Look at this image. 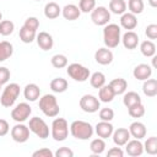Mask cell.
I'll use <instances>...</instances> for the list:
<instances>
[{
	"instance_id": "cell-27",
	"label": "cell",
	"mask_w": 157,
	"mask_h": 157,
	"mask_svg": "<svg viewBox=\"0 0 157 157\" xmlns=\"http://www.w3.org/2000/svg\"><path fill=\"white\" fill-rule=\"evenodd\" d=\"M49 86H50V90L53 92H55V93H63V92H65L67 90L69 83L63 77H55V78H53L50 81V85Z\"/></svg>"
},
{
	"instance_id": "cell-6",
	"label": "cell",
	"mask_w": 157,
	"mask_h": 157,
	"mask_svg": "<svg viewBox=\"0 0 157 157\" xmlns=\"http://www.w3.org/2000/svg\"><path fill=\"white\" fill-rule=\"evenodd\" d=\"M66 72H67V75H69L72 80L78 81V82H85V81H87V80L90 78V75H91L90 70H88L86 66H83V65H81V64H78V63H72V64L67 65Z\"/></svg>"
},
{
	"instance_id": "cell-3",
	"label": "cell",
	"mask_w": 157,
	"mask_h": 157,
	"mask_svg": "<svg viewBox=\"0 0 157 157\" xmlns=\"http://www.w3.org/2000/svg\"><path fill=\"white\" fill-rule=\"evenodd\" d=\"M39 109L45 117L54 118L59 114L60 108L56 101V97L54 94H44L43 97H39Z\"/></svg>"
},
{
	"instance_id": "cell-33",
	"label": "cell",
	"mask_w": 157,
	"mask_h": 157,
	"mask_svg": "<svg viewBox=\"0 0 157 157\" xmlns=\"http://www.w3.org/2000/svg\"><path fill=\"white\" fill-rule=\"evenodd\" d=\"M18 36H20V39H21L23 43H32V42L36 39L37 33H36V31L29 29V28L22 26V27L20 28V34H18Z\"/></svg>"
},
{
	"instance_id": "cell-38",
	"label": "cell",
	"mask_w": 157,
	"mask_h": 157,
	"mask_svg": "<svg viewBox=\"0 0 157 157\" xmlns=\"http://www.w3.org/2000/svg\"><path fill=\"white\" fill-rule=\"evenodd\" d=\"M144 151H146L148 155H156L157 153V137L156 136H151L145 141Z\"/></svg>"
},
{
	"instance_id": "cell-9",
	"label": "cell",
	"mask_w": 157,
	"mask_h": 157,
	"mask_svg": "<svg viewBox=\"0 0 157 157\" xmlns=\"http://www.w3.org/2000/svg\"><path fill=\"white\" fill-rule=\"evenodd\" d=\"M31 113H32L31 105L28 103H26V102H22V103H18L11 110V118L16 123H23V121H26L29 118Z\"/></svg>"
},
{
	"instance_id": "cell-14",
	"label": "cell",
	"mask_w": 157,
	"mask_h": 157,
	"mask_svg": "<svg viewBox=\"0 0 157 157\" xmlns=\"http://www.w3.org/2000/svg\"><path fill=\"white\" fill-rule=\"evenodd\" d=\"M94 59L99 65H109L113 61V53L109 48H99L94 53Z\"/></svg>"
},
{
	"instance_id": "cell-19",
	"label": "cell",
	"mask_w": 157,
	"mask_h": 157,
	"mask_svg": "<svg viewBox=\"0 0 157 157\" xmlns=\"http://www.w3.org/2000/svg\"><path fill=\"white\" fill-rule=\"evenodd\" d=\"M61 15L67 21H75V20H77L80 17L81 11H80V9H78L77 5H75V4H67V5H65L61 9Z\"/></svg>"
},
{
	"instance_id": "cell-35",
	"label": "cell",
	"mask_w": 157,
	"mask_h": 157,
	"mask_svg": "<svg viewBox=\"0 0 157 157\" xmlns=\"http://www.w3.org/2000/svg\"><path fill=\"white\" fill-rule=\"evenodd\" d=\"M126 7L129 9V12L134 13V15H139L144 11V0H128V5Z\"/></svg>"
},
{
	"instance_id": "cell-4",
	"label": "cell",
	"mask_w": 157,
	"mask_h": 157,
	"mask_svg": "<svg viewBox=\"0 0 157 157\" xmlns=\"http://www.w3.org/2000/svg\"><path fill=\"white\" fill-rule=\"evenodd\" d=\"M18 96H20V85H17L15 82L9 83V85L5 86V88L1 93L0 103L5 108H11L15 104Z\"/></svg>"
},
{
	"instance_id": "cell-34",
	"label": "cell",
	"mask_w": 157,
	"mask_h": 157,
	"mask_svg": "<svg viewBox=\"0 0 157 157\" xmlns=\"http://www.w3.org/2000/svg\"><path fill=\"white\" fill-rule=\"evenodd\" d=\"M90 150L92 153L94 155H101L104 152L105 150V142H104V139L102 137H97V139H93L90 144Z\"/></svg>"
},
{
	"instance_id": "cell-29",
	"label": "cell",
	"mask_w": 157,
	"mask_h": 157,
	"mask_svg": "<svg viewBox=\"0 0 157 157\" xmlns=\"http://www.w3.org/2000/svg\"><path fill=\"white\" fill-rule=\"evenodd\" d=\"M109 12L115 15H123L126 12V2L125 0H110L109 1Z\"/></svg>"
},
{
	"instance_id": "cell-40",
	"label": "cell",
	"mask_w": 157,
	"mask_h": 157,
	"mask_svg": "<svg viewBox=\"0 0 157 157\" xmlns=\"http://www.w3.org/2000/svg\"><path fill=\"white\" fill-rule=\"evenodd\" d=\"M96 7V0H80L78 2V9L81 12L88 13Z\"/></svg>"
},
{
	"instance_id": "cell-42",
	"label": "cell",
	"mask_w": 157,
	"mask_h": 157,
	"mask_svg": "<svg viewBox=\"0 0 157 157\" xmlns=\"http://www.w3.org/2000/svg\"><path fill=\"white\" fill-rule=\"evenodd\" d=\"M23 26L27 27V28H29V29H33V31L37 32V29H38V27H39V20H38L37 17H34V16H31V17L26 18Z\"/></svg>"
},
{
	"instance_id": "cell-46",
	"label": "cell",
	"mask_w": 157,
	"mask_h": 157,
	"mask_svg": "<svg viewBox=\"0 0 157 157\" xmlns=\"http://www.w3.org/2000/svg\"><path fill=\"white\" fill-rule=\"evenodd\" d=\"M54 156H56V157H74V151L69 147H60L56 150Z\"/></svg>"
},
{
	"instance_id": "cell-24",
	"label": "cell",
	"mask_w": 157,
	"mask_h": 157,
	"mask_svg": "<svg viewBox=\"0 0 157 157\" xmlns=\"http://www.w3.org/2000/svg\"><path fill=\"white\" fill-rule=\"evenodd\" d=\"M115 97L114 91L112 90V87L109 85H103L101 88H98V99L99 102L103 103H109L113 101V98Z\"/></svg>"
},
{
	"instance_id": "cell-51",
	"label": "cell",
	"mask_w": 157,
	"mask_h": 157,
	"mask_svg": "<svg viewBox=\"0 0 157 157\" xmlns=\"http://www.w3.org/2000/svg\"><path fill=\"white\" fill-rule=\"evenodd\" d=\"M1 20H2V13L0 12V22H1Z\"/></svg>"
},
{
	"instance_id": "cell-18",
	"label": "cell",
	"mask_w": 157,
	"mask_h": 157,
	"mask_svg": "<svg viewBox=\"0 0 157 157\" xmlns=\"http://www.w3.org/2000/svg\"><path fill=\"white\" fill-rule=\"evenodd\" d=\"M120 40H121L123 45H124L126 49L132 50V49H135V48L137 47V44H139V36H137V33H135L134 31H126V32L123 34V37L120 38Z\"/></svg>"
},
{
	"instance_id": "cell-17",
	"label": "cell",
	"mask_w": 157,
	"mask_h": 157,
	"mask_svg": "<svg viewBox=\"0 0 157 157\" xmlns=\"http://www.w3.org/2000/svg\"><path fill=\"white\" fill-rule=\"evenodd\" d=\"M36 40L42 50H50L54 45V39L48 32H39L36 36Z\"/></svg>"
},
{
	"instance_id": "cell-1",
	"label": "cell",
	"mask_w": 157,
	"mask_h": 157,
	"mask_svg": "<svg viewBox=\"0 0 157 157\" xmlns=\"http://www.w3.org/2000/svg\"><path fill=\"white\" fill-rule=\"evenodd\" d=\"M121 29L117 23H107L103 28V42L107 48H117L120 43Z\"/></svg>"
},
{
	"instance_id": "cell-47",
	"label": "cell",
	"mask_w": 157,
	"mask_h": 157,
	"mask_svg": "<svg viewBox=\"0 0 157 157\" xmlns=\"http://www.w3.org/2000/svg\"><path fill=\"white\" fill-rule=\"evenodd\" d=\"M107 156L108 157H123L124 156V152H123V150L119 146L118 147H112V148L108 150Z\"/></svg>"
},
{
	"instance_id": "cell-45",
	"label": "cell",
	"mask_w": 157,
	"mask_h": 157,
	"mask_svg": "<svg viewBox=\"0 0 157 157\" xmlns=\"http://www.w3.org/2000/svg\"><path fill=\"white\" fill-rule=\"evenodd\" d=\"M54 153L52 150L47 148V147H43V148H39L37 151H34L32 153V157H53Z\"/></svg>"
},
{
	"instance_id": "cell-28",
	"label": "cell",
	"mask_w": 157,
	"mask_h": 157,
	"mask_svg": "<svg viewBox=\"0 0 157 157\" xmlns=\"http://www.w3.org/2000/svg\"><path fill=\"white\" fill-rule=\"evenodd\" d=\"M141 97L137 92H134V91H129L126 93H124V97H123V103L126 108L134 105V104H137V103H141Z\"/></svg>"
},
{
	"instance_id": "cell-52",
	"label": "cell",
	"mask_w": 157,
	"mask_h": 157,
	"mask_svg": "<svg viewBox=\"0 0 157 157\" xmlns=\"http://www.w3.org/2000/svg\"><path fill=\"white\" fill-rule=\"evenodd\" d=\"M0 90H1V85H0Z\"/></svg>"
},
{
	"instance_id": "cell-23",
	"label": "cell",
	"mask_w": 157,
	"mask_h": 157,
	"mask_svg": "<svg viewBox=\"0 0 157 157\" xmlns=\"http://www.w3.org/2000/svg\"><path fill=\"white\" fill-rule=\"evenodd\" d=\"M61 13V9L60 6L54 2V1H50L48 4H45L44 6V16L49 20H55L59 17V15Z\"/></svg>"
},
{
	"instance_id": "cell-32",
	"label": "cell",
	"mask_w": 157,
	"mask_h": 157,
	"mask_svg": "<svg viewBox=\"0 0 157 157\" xmlns=\"http://www.w3.org/2000/svg\"><path fill=\"white\" fill-rule=\"evenodd\" d=\"M90 83L93 88H101L103 85H105V76L101 71H96L92 75H90Z\"/></svg>"
},
{
	"instance_id": "cell-13",
	"label": "cell",
	"mask_w": 157,
	"mask_h": 157,
	"mask_svg": "<svg viewBox=\"0 0 157 157\" xmlns=\"http://www.w3.org/2000/svg\"><path fill=\"white\" fill-rule=\"evenodd\" d=\"M113 130H114V126L112 125L110 121H104V120H101L99 123L96 124L94 126V131L97 134L98 137H102V139H108L112 136L113 134Z\"/></svg>"
},
{
	"instance_id": "cell-53",
	"label": "cell",
	"mask_w": 157,
	"mask_h": 157,
	"mask_svg": "<svg viewBox=\"0 0 157 157\" xmlns=\"http://www.w3.org/2000/svg\"><path fill=\"white\" fill-rule=\"evenodd\" d=\"M36 1H40V0H36Z\"/></svg>"
},
{
	"instance_id": "cell-25",
	"label": "cell",
	"mask_w": 157,
	"mask_h": 157,
	"mask_svg": "<svg viewBox=\"0 0 157 157\" xmlns=\"http://www.w3.org/2000/svg\"><path fill=\"white\" fill-rule=\"evenodd\" d=\"M109 86L112 87V90L114 91L115 96L117 94H123L125 93L126 88H128V82L125 78L123 77H117V78H113L110 82H109Z\"/></svg>"
},
{
	"instance_id": "cell-12",
	"label": "cell",
	"mask_w": 157,
	"mask_h": 157,
	"mask_svg": "<svg viewBox=\"0 0 157 157\" xmlns=\"http://www.w3.org/2000/svg\"><path fill=\"white\" fill-rule=\"evenodd\" d=\"M124 146H125L126 153L131 157H137L144 153V144L137 139L129 140Z\"/></svg>"
},
{
	"instance_id": "cell-10",
	"label": "cell",
	"mask_w": 157,
	"mask_h": 157,
	"mask_svg": "<svg viewBox=\"0 0 157 157\" xmlns=\"http://www.w3.org/2000/svg\"><path fill=\"white\" fill-rule=\"evenodd\" d=\"M80 108L86 113H96L101 108V102L93 94H83L80 98Z\"/></svg>"
},
{
	"instance_id": "cell-39",
	"label": "cell",
	"mask_w": 157,
	"mask_h": 157,
	"mask_svg": "<svg viewBox=\"0 0 157 157\" xmlns=\"http://www.w3.org/2000/svg\"><path fill=\"white\" fill-rule=\"evenodd\" d=\"M128 113H129V115L131 118H141V117H144V114H145V107H144L142 102L129 107L128 108Z\"/></svg>"
},
{
	"instance_id": "cell-50",
	"label": "cell",
	"mask_w": 157,
	"mask_h": 157,
	"mask_svg": "<svg viewBox=\"0 0 157 157\" xmlns=\"http://www.w3.org/2000/svg\"><path fill=\"white\" fill-rule=\"evenodd\" d=\"M148 4L152 7H157V0H148Z\"/></svg>"
},
{
	"instance_id": "cell-48",
	"label": "cell",
	"mask_w": 157,
	"mask_h": 157,
	"mask_svg": "<svg viewBox=\"0 0 157 157\" xmlns=\"http://www.w3.org/2000/svg\"><path fill=\"white\" fill-rule=\"evenodd\" d=\"M9 131H10L9 123H7L5 119H1V118H0V136H5Z\"/></svg>"
},
{
	"instance_id": "cell-41",
	"label": "cell",
	"mask_w": 157,
	"mask_h": 157,
	"mask_svg": "<svg viewBox=\"0 0 157 157\" xmlns=\"http://www.w3.org/2000/svg\"><path fill=\"white\" fill-rule=\"evenodd\" d=\"M114 118V110L112 108H102L99 110V119L104 121H112Z\"/></svg>"
},
{
	"instance_id": "cell-20",
	"label": "cell",
	"mask_w": 157,
	"mask_h": 157,
	"mask_svg": "<svg viewBox=\"0 0 157 157\" xmlns=\"http://www.w3.org/2000/svg\"><path fill=\"white\" fill-rule=\"evenodd\" d=\"M129 132H130V136H132L134 139H137V140H141L146 136V126L144 123L141 121H134L130 124L129 126Z\"/></svg>"
},
{
	"instance_id": "cell-26",
	"label": "cell",
	"mask_w": 157,
	"mask_h": 157,
	"mask_svg": "<svg viewBox=\"0 0 157 157\" xmlns=\"http://www.w3.org/2000/svg\"><path fill=\"white\" fill-rule=\"evenodd\" d=\"M142 92L147 97L157 96V80L156 78H147L142 83Z\"/></svg>"
},
{
	"instance_id": "cell-21",
	"label": "cell",
	"mask_w": 157,
	"mask_h": 157,
	"mask_svg": "<svg viewBox=\"0 0 157 157\" xmlns=\"http://www.w3.org/2000/svg\"><path fill=\"white\" fill-rule=\"evenodd\" d=\"M120 26L126 31H132L137 26V17L131 12H124L120 17Z\"/></svg>"
},
{
	"instance_id": "cell-11",
	"label": "cell",
	"mask_w": 157,
	"mask_h": 157,
	"mask_svg": "<svg viewBox=\"0 0 157 157\" xmlns=\"http://www.w3.org/2000/svg\"><path fill=\"white\" fill-rule=\"evenodd\" d=\"M11 137L15 142L23 144L29 139V128L23 123H17L11 128Z\"/></svg>"
},
{
	"instance_id": "cell-37",
	"label": "cell",
	"mask_w": 157,
	"mask_h": 157,
	"mask_svg": "<svg viewBox=\"0 0 157 157\" xmlns=\"http://www.w3.org/2000/svg\"><path fill=\"white\" fill-rule=\"evenodd\" d=\"M15 29V23L10 20H1L0 22V36H10Z\"/></svg>"
},
{
	"instance_id": "cell-44",
	"label": "cell",
	"mask_w": 157,
	"mask_h": 157,
	"mask_svg": "<svg viewBox=\"0 0 157 157\" xmlns=\"http://www.w3.org/2000/svg\"><path fill=\"white\" fill-rule=\"evenodd\" d=\"M10 76H11L10 70L5 66H0V85L1 86L7 83V81L10 80Z\"/></svg>"
},
{
	"instance_id": "cell-7",
	"label": "cell",
	"mask_w": 157,
	"mask_h": 157,
	"mask_svg": "<svg viewBox=\"0 0 157 157\" xmlns=\"http://www.w3.org/2000/svg\"><path fill=\"white\" fill-rule=\"evenodd\" d=\"M29 131H32L34 135H37L39 139L44 140L49 136V126L48 124L39 117H33L29 119L28 123Z\"/></svg>"
},
{
	"instance_id": "cell-22",
	"label": "cell",
	"mask_w": 157,
	"mask_h": 157,
	"mask_svg": "<svg viewBox=\"0 0 157 157\" xmlns=\"http://www.w3.org/2000/svg\"><path fill=\"white\" fill-rule=\"evenodd\" d=\"M23 96L29 102H36L40 96V88L36 83H28L23 88Z\"/></svg>"
},
{
	"instance_id": "cell-8",
	"label": "cell",
	"mask_w": 157,
	"mask_h": 157,
	"mask_svg": "<svg viewBox=\"0 0 157 157\" xmlns=\"http://www.w3.org/2000/svg\"><path fill=\"white\" fill-rule=\"evenodd\" d=\"M91 20L97 26H105L110 21V12L104 6H96L91 11Z\"/></svg>"
},
{
	"instance_id": "cell-30",
	"label": "cell",
	"mask_w": 157,
	"mask_h": 157,
	"mask_svg": "<svg viewBox=\"0 0 157 157\" xmlns=\"http://www.w3.org/2000/svg\"><path fill=\"white\" fill-rule=\"evenodd\" d=\"M140 52L144 56L151 58L156 54V45L152 40H144L140 44Z\"/></svg>"
},
{
	"instance_id": "cell-49",
	"label": "cell",
	"mask_w": 157,
	"mask_h": 157,
	"mask_svg": "<svg viewBox=\"0 0 157 157\" xmlns=\"http://www.w3.org/2000/svg\"><path fill=\"white\" fill-rule=\"evenodd\" d=\"M151 58H152V66H153V69H156V67H157V61H156L157 56H156V54H155L153 56H151Z\"/></svg>"
},
{
	"instance_id": "cell-2",
	"label": "cell",
	"mask_w": 157,
	"mask_h": 157,
	"mask_svg": "<svg viewBox=\"0 0 157 157\" xmlns=\"http://www.w3.org/2000/svg\"><path fill=\"white\" fill-rule=\"evenodd\" d=\"M69 129H70V134L72 135V137L77 140H88L92 137L94 132L93 126L88 121H83V120L72 121Z\"/></svg>"
},
{
	"instance_id": "cell-5",
	"label": "cell",
	"mask_w": 157,
	"mask_h": 157,
	"mask_svg": "<svg viewBox=\"0 0 157 157\" xmlns=\"http://www.w3.org/2000/svg\"><path fill=\"white\" fill-rule=\"evenodd\" d=\"M52 137L55 141H64L69 135V124L64 118H55L52 123Z\"/></svg>"
},
{
	"instance_id": "cell-31",
	"label": "cell",
	"mask_w": 157,
	"mask_h": 157,
	"mask_svg": "<svg viewBox=\"0 0 157 157\" xmlns=\"http://www.w3.org/2000/svg\"><path fill=\"white\" fill-rule=\"evenodd\" d=\"M12 53H13L12 44L7 40H1L0 42V63L9 59L12 55Z\"/></svg>"
},
{
	"instance_id": "cell-36",
	"label": "cell",
	"mask_w": 157,
	"mask_h": 157,
	"mask_svg": "<svg viewBox=\"0 0 157 157\" xmlns=\"http://www.w3.org/2000/svg\"><path fill=\"white\" fill-rule=\"evenodd\" d=\"M50 63L55 69H63L67 66V58L64 54H55L52 56Z\"/></svg>"
},
{
	"instance_id": "cell-43",
	"label": "cell",
	"mask_w": 157,
	"mask_h": 157,
	"mask_svg": "<svg viewBox=\"0 0 157 157\" xmlns=\"http://www.w3.org/2000/svg\"><path fill=\"white\" fill-rule=\"evenodd\" d=\"M145 34L148 39H156L157 38V25L151 23L145 28Z\"/></svg>"
},
{
	"instance_id": "cell-16",
	"label": "cell",
	"mask_w": 157,
	"mask_h": 157,
	"mask_svg": "<svg viewBox=\"0 0 157 157\" xmlns=\"http://www.w3.org/2000/svg\"><path fill=\"white\" fill-rule=\"evenodd\" d=\"M112 136H113V142L119 147L124 146L130 140V132L126 128H118L117 130H113Z\"/></svg>"
},
{
	"instance_id": "cell-15",
	"label": "cell",
	"mask_w": 157,
	"mask_h": 157,
	"mask_svg": "<svg viewBox=\"0 0 157 157\" xmlns=\"http://www.w3.org/2000/svg\"><path fill=\"white\" fill-rule=\"evenodd\" d=\"M132 75H134V77L136 80L145 81V80H147V78L151 77V75H152V67L150 65H147V64H139V65H136L134 67Z\"/></svg>"
}]
</instances>
